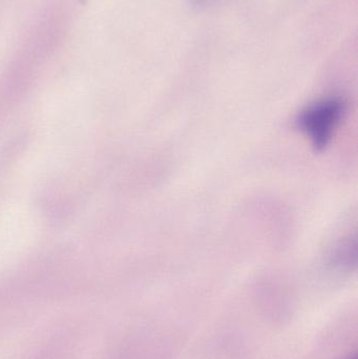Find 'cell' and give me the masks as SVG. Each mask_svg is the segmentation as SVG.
<instances>
[{"label":"cell","mask_w":358,"mask_h":359,"mask_svg":"<svg viewBox=\"0 0 358 359\" xmlns=\"http://www.w3.org/2000/svg\"><path fill=\"white\" fill-rule=\"evenodd\" d=\"M346 113V103L340 97H326L308 105L296 120L298 128L307 135L317 149L329 144Z\"/></svg>","instance_id":"cell-1"},{"label":"cell","mask_w":358,"mask_h":359,"mask_svg":"<svg viewBox=\"0 0 358 359\" xmlns=\"http://www.w3.org/2000/svg\"><path fill=\"white\" fill-rule=\"evenodd\" d=\"M214 1H216V0H189V4H191L193 8H202L209 6V4H212V2Z\"/></svg>","instance_id":"cell-2"},{"label":"cell","mask_w":358,"mask_h":359,"mask_svg":"<svg viewBox=\"0 0 358 359\" xmlns=\"http://www.w3.org/2000/svg\"><path fill=\"white\" fill-rule=\"evenodd\" d=\"M342 359H358L357 352L354 351L352 353L347 354L346 356H344Z\"/></svg>","instance_id":"cell-3"}]
</instances>
